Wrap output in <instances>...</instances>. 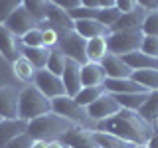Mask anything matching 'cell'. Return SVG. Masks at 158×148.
Returning a JSON list of instances; mask_svg holds the SVG:
<instances>
[{
    "instance_id": "f1b7e54d",
    "label": "cell",
    "mask_w": 158,
    "mask_h": 148,
    "mask_svg": "<svg viewBox=\"0 0 158 148\" xmlns=\"http://www.w3.org/2000/svg\"><path fill=\"white\" fill-rule=\"evenodd\" d=\"M103 93H105V87H103V85L101 87H81V91H79L73 99H75V103L79 107L85 109V107L91 105L93 101H97Z\"/></svg>"
},
{
    "instance_id": "7402d4cb",
    "label": "cell",
    "mask_w": 158,
    "mask_h": 148,
    "mask_svg": "<svg viewBox=\"0 0 158 148\" xmlns=\"http://www.w3.org/2000/svg\"><path fill=\"white\" fill-rule=\"evenodd\" d=\"M93 136H95V142L99 144V148H136L138 146L135 142H128L117 134H111V132L93 130Z\"/></svg>"
},
{
    "instance_id": "7dc6e473",
    "label": "cell",
    "mask_w": 158,
    "mask_h": 148,
    "mask_svg": "<svg viewBox=\"0 0 158 148\" xmlns=\"http://www.w3.org/2000/svg\"><path fill=\"white\" fill-rule=\"evenodd\" d=\"M136 148H146V144H138V146H136Z\"/></svg>"
},
{
    "instance_id": "d6986e66",
    "label": "cell",
    "mask_w": 158,
    "mask_h": 148,
    "mask_svg": "<svg viewBox=\"0 0 158 148\" xmlns=\"http://www.w3.org/2000/svg\"><path fill=\"white\" fill-rule=\"evenodd\" d=\"M107 79L105 69L97 61H87L81 65V85L83 87H101Z\"/></svg>"
},
{
    "instance_id": "681fc988",
    "label": "cell",
    "mask_w": 158,
    "mask_h": 148,
    "mask_svg": "<svg viewBox=\"0 0 158 148\" xmlns=\"http://www.w3.org/2000/svg\"><path fill=\"white\" fill-rule=\"evenodd\" d=\"M46 2H49V0H46Z\"/></svg>"
},
{
    "instance_id": "ee69618b",
    "label": "cell",
    "mask_w": 158,
    "mask_h": 148,
    "mask_svg": "<svg viewBox=\"0 0 158 148\" xmlns=\"http://www.w3.org/2000/svg\"><path fill=\"white\" fill-rule=\"evenodd\" d=\"M115 0H99V8H113Z\"/></svg>"
},
{
    "instance_id": "277c9868",
    "label": "cell",
    "mask_w": 158,
    "mask_h": 148,
    "mask_svg": "<svg viewBox=\"0 0 158 148\" xmlns=\"http://www.w3.org/2000/svg\"><path fill=\"white\" fill-rule=\"evenodd\" d=\"M52 111L56 113V115L67 118V121H71L75 126H81V128H89V122H93L91 118H89L85 109L79 107L75 103V99L67 97V95L52 99ZM93 125H95V122H93Z\"/></svg>"
},
{
    "instance_id": "f546056e",
    "label": "cell",
    "mask_w": 158,
    "mask_h": 148,
    "mask_svg": "<svg viewBox=\"0 0 158 148\" xmlns=\"http://www.w3.org/2000/svg\"><path fill=\"white\" fill-rule=\"evenodd\" d=\"M65 56H63L61 51H59L57 47H52L49 49V57H48V63H46V69L52 73H56V75L61 77L63 73V67H65Z\"/></svg>"
},
{
    "instance_id": "e575fe53",
    "label": "cell",
    "mask_w": 158,
    "mask_h": 148,
    "mask_svg": "<svg viewBox=\"0 0 158 148\" xmlns=\"http://www.w3.org/2000/svg\"><path fill=\"white\" fill-rule=\"evenodd\" d=\"M18 6H22V0H0V26H4L8 16Z\"/></svg>"
},
{
    "instance_id": "ac0fdd59",
    "label": "cell",
    "mask_w": 158,
    "mask_h": 148,
    "mask_svg": "<svg viewBox=\"0 0 158 148\" xmlns=\"http://www.w3.org/2000/svg\"><path fill=\"white\" fill-rule=\"evenodd\" d=\"M103 87H105L107 93H111V95H127V93H150L146 91L142 85H138L136 81H132L131 77H125V79H105V83H103Z\"/></svg>"
},
{
    "instance_id": "60d3db41",
    "label": "cell",
    "mask_w": 158,
    "mask_h": 148,
    "mask_svg": "<svg viewBox=\"0 0 158 148\" xmlns=\"http://www.w3.org/2000/svg\"><path fill=\"white\" fill-rule=\"evenodd\" d=\"M146 148H158V130H154V132H152V136L148 138Z\"/></svg>"
},
{
    "instance_id": "4dcf8cb0",
    "label": "cell",
    "mask_w": 158,
    "mask_h": 148,
    "mask_svg": "<svg viewBox=\"0 0 158 148\" xmlns=\"http://www.w3.org/2000/svg\"><path fill=\"white\" fill-rule=\"evenodd\" d=\"M46 0H22V6L32 14L38 22H44L46 18Z\"/></svg>"
},
{
    "instance_id": "5b68a950",
    "label": "cell",
    "mask_w": 158,
    "mask_h": 148,
    "mask_svg": "<svg viewBox=\"0 0 158 148\" xmlns=\"http://www.w3.org/2000/svg\"><path fill=\"white\" fill-rule=\"evenodd\" d=\"M142 39H144V34L140 30H135V32H111L107 36V47L109 53H115V56H127V53H132L136 49H140Z\"/></svg>"
},
{
    "instance_id": "603a6c76",
    "label": "cell",
    "mask_w": 158,
    "mask_h": 148,
    "mask_svg": "<svg viewBox=\"0 0 158 148\" xmlns=\"http://www.w3.org/2000/svg\"><path fill=\"white\" fill-rule=\"evenodd\" d=\"M20 56H24L36 69H44L48 63V57H49V47H46V46H40V47L20 46Z\"/></svg>"
},
{
    "instance_id": "cb8c5ba5",
    "label": "cell",
    "mask_w": 158,
    "mask_h": 148,
    "mask_svg": "<svg viewBox=\"0 0 158 148\" xmlns=\"http://www.w3.org/2000/svg\"><path fill=\"white\" fill-rule=\"evenodd\" d=\"M85 53H87V61H101L103 57L109 53L107 47V36H99V38H91L85 43Z\"/></svg>"
},
{
    "instance_id": "d4e9b609",
    "label": "cell",
    "mask_w": 158,
    "mask_h": 148,
    "mask_svg": "<svg viewBox=\"0 0 158 148\" xmlns=\"http://www.w3.org/2000/svg\"><path fill=\"white\" fill-rule=\"evenodd\" d=\"M131 79L142 85L146 91H158V69H135Z\"/></svg>"
},
{
    "instance_id": "ffe728a7",
    "label": "cell",
    "mask_w": 158,
    "mask_h": 148,
    "mask_svg": "<svg viewBox=\"0 0 158 148\" xmlns=\"http://www.w3.org/2000/svg\"><path fill=\"white\" fill-rule=\"evenodd\" d=\"M73 30L85 39L99 38V36H109V34H111V30L107 26H103L101 22H97V20H73Z\"/></svg>"
},
{
    "instance_id": "bcb514c9",
    "label": "cell",
    "mask_w": 158,
    "mask_h": 148,
    "mask_svg": "<svg viewBox=\"0 0 158 148\" xmlns=\"http://www.w3.org/2000/svg\"><path fill=\"white\" fill-rule=\"evenodd\" d=\"M154 128H156V130H158V118H156V122H154Z\"/></svg>"
},
{
    "instance_id": "484cf974",
    "label": "cell",
    "mask_w": 158,
    "mask_h": 148,
    "mask_svg": "<svg viewBox=\"0 0 158 148\" xmlns=\"http://www.w3.org/2000/svg\"><path fill=\"white\" fill-rule=\"evenodd\" d=\"M12 71H14V75H16L22 83H28V85H32L38 69L34 67V65H32V63H30L24 56H20L16 61L12 63Z\"/></svg>"
},
{
    "instance_id": "c3c4849f",
    "label": "cell",
    "mask_w": 158,
    "mask_h": 148,
    "mask_svg": "<svg viewBox=\"0 0 158 148\" xmlns=\"http://www.w3.org/2000/svg\"><path fill=\"white\" fill-rule=\"evenodd\" d=\"M0 121H2V117H0Z\"/></svg>"
},
{
    "instance_id": "8fae6325",
    "label": "cell",
    "mask_w": 158,
    "mask_h": 148,
    "mask_svg": "<svg viewBox=\"0 0 158 148\" xmlns=\"http://www.w3.org/2000/svg\"><path fill=\"white\" fill-rule=\"evenodd\" d=\"M28 130V121L24 118H2L0 121V148H4L10 140H14L20 134H26Z\"/></svg>"
},
{
    "instance_id": "7bdbcfd3",
    "label": "cell",
    "mask_w": 158,
    "mask_h": 148,
    "mask_svg": "<svg viewBox=\"0 0 158 148\" xmlns=\"http://www.w3.org/2000/svg\"><path fill=\"white\" fill-rule=\"evenodd\" d=\"M48 148H69L63 140H53V142H49V146Z\"/></svg>"
},
{
    "instance_id": "d590c367",
    "label": "cell",
    "mask_w": 158,
    "mask_h": 148,
    "mask_svg": "<svg viewBox=\"0 0 158 148\" xmlns=\"http://www.w3.org/2000/svg\"><path fill=\"white\" fill-rule=\"evenodd\" d=\"M140 51L148 53V56H152V57H158V38L156 36H144Z\"/></svg>"
},
{
    "instance_id": "4316f807",
    "label": "cell",
    "mask_w": 158,
    "mask_h": 148,
    "mask_svg": "<svg viewBox=\"0 0 158 148\" xmlns=\"http://www.w3.org/2000/svg\"><path fill=\"white\" fill-rule=\"evenodd\" d=\"M136 113L144 118V121H148L152 126H154V122L158 118V91H150V93H148V99L144 101V105L138 109Z\"/></svg>"
},
{
    "instance_id": "836d02e7",
    "label": "cell",
    "mask_w": 158,
    "mask_h": 148,
    "mask_svg": "<svg viewBox=\"0 0 158 148\" xmlns=\"http://www.w3.org/2000/svg\"><path fill=\"white\" fill-rule=\"evenodd\" d=\"M20 43H22V46H28V47L44 46V43H42V30L34 28V30H30V32H26L22 38H20Z\"/></svg>"
},
{
    "instance_id": "5bb4252c",
    "label": "cell",
    "mask_w": 158,
    "mask_h": 148,
    "mask_svg": "<svg viewBox=\"0 0 158 148\" xmlns=\"http://www.w3.org/2000/svg\"><path fill=\"white\" fill-rule=\"evenodd\" d=\"M144 18H146V10L136 6L135 10H131V12L121 14L118 20L115 22V26L111 28V32H135V30H140Z\"/></svg>"
},
{
    "instance_id": "52a82bcc",
    "label": "cell",
    "mask_w": 158,
    "mask_h": 148,
    "mask_svg": "<svg viewBox=\"0 0 158 148\" xmlns=\"http://www.w3.org/2000/svg\"><path fill=\"white\" fill-rule=\"evenodd\" d=\"M32 85H36L48 99H57V97H63V95H65L63 79L59 77V75H56V73L48 71L46 67L36 71V77H34V83H32Z\"/></svg>"
},
{
    "instance_id": "1f68e13d",
    "label": "cell",
    "mask_w": 158,
    "mask_h": 148,
    "mask_svg": "<svg viewBox=\"0 0 158 148\" xmlns=\"http://www.w3.org/2000/svg\"><path fill=\"white\" fill-rule=\"evenodd\" d=\"M118 16H121V12L113 6V8H99L97 10V22H101L103 26H107L109 30H111L113 26H115V22L118 20Z\"/></svg>"
},
{
    "instance_id": "f35d334b",
    "label": "cell",
    "mask_w": 158,
    "mask_h": 148,
    "mask_svg": "<svg viewBox=\"0 0 158 148\" xmlns=\"http://www.w3.org/2000/svg\"><path fill=\"white\" fill-rule=\"evenodd\" d=\"M115 8L121 14H127L136 8V0H115Z\"/></svg>"
},
{
    "instance_id": "6da1fadb",
    "label": "cell",
    "mask_w": 158,
    "mask_h": 148,
    "mask_svg": "<svg viewBox=\"0 0 158 148\" xmlns=\"http://www.w3.org/2000/svg\"><path fill=\"white\" fill-rule=\"evenodd\" d=\"M95 130L111 132V134H117L128 142H135V144H146L156 128L148 121H144L136 111L121 109L113 117L95 122Z\"/></svg>"
},
{
    "instance_id": "d6a6232c",
    "label": "cell",
    "mask_w": 158,
    "mask_h": 148,
    "mask_svg": "<svg viewBox=\"0 0 158 148\" xmlns=\"http://www.w3.org/2000/svg\"><path fill=\"white\" fill-rule=\"evenodd\" d=\"M140 32L144 36H156L158 38V10L146 12V18L140 26Z\"/></svg>"
},
{
    "instance_id": "ba28073f",
    "label": "cell",
    "mask_w": 158,
    "mask_h": 148,
    "mask_svg": "<svg viewBox=\"0 0 158 148\" xmlns=\"http://www.w3.org/2000/svg\"><path fill=\"white\" fill-rule=\"evenodd\" d=\"M85 111H87V115L93 122H99V121H105V118L113 117L115 113H118L121 111V105L117 103L115 95L105 91L97 101H93L89 107H85Z\"/></svg>"
},
{
    "instance_id": "b9f144b4",
    "label": "cell",
    "mask_w": 158,
    "mask_h": 148,
    "mask_svg": "<svg viewBox=\"0 0 158 148\" xmlns=\"http://www.w3.org/2000/svg\"><path fill=\"white\" fill-rule=\"evenodd\" d=\"M81 2V6H85V8H99V0H79Z\"/></svg>"
},
{
    "instance_id": "7c38bea8",
    "label": "cell",
    "mask_w": 158,
    "mask_h": 148,
    "mask_svg": "<svg viewBox=\"0 0 158 148\" xmlns=\"http://www.w3.org/2000/svg\"><path fill=\"white\" fill-rule=\"evenodd\" d=\"M18 97H20V89L10 85L0 87V117L2 118L18 117Z\"/></svg>"
},
{
    "instance_id": "8992f818",
    "label": "cell",
    "mask_w": 158,
    "mask_h": 148,
    "mask_svg": "<svg viewBox=\"0 0 158 148\" xmlns=\"http://www.w3.org/2000/svg\"><path fill=\"white\" fill-rule=\"evenodd\" d=\"M85 43L87 39L81 38L75 30H65V32H59L57 38V49L63 53L67 59H73V61L87 63V53H85Z\"/></svg>"
},
{
    "instance_id": "8d00e7d4",
    "label": "cell",
    "mask_w": 158,
    "mask_h": 148,
    "mask_svg": "<svg viewBox=\"0 0 158 148\" xmlns=\"http://www.w3.org/2000/svg\"><path fill=\"white\" fill-rule=\"evenodd\" d=\"M32 144H34V140L28 134H20L14 140H10L4 148H32Z\"/></svg>"
},
{
    "instance_id": "2e32d148",
    "label": "cell",
    "mask_w": 158,
    "mask_h": 148,
    "mask_svg": "<svg viewBox=\"0 0 158 148\" xmlns=\"http://www.w3.org/2000/svg\"><path fill=\"white\" fill-rule=\"evenodd\" d=\"M99 63L105 69L109 79H125V77H131L132 73V69L125 63V59L121 56H115V53H107Z\"/></svg>"
},
{
    "instance_id": "3957f363",
    "label": "cell",
    "mask_w": 158,
    "mask_h": 148,
    "mask_svg": "<svg viewBox=\"0 0 158 148\" xmlns=\"http://www.w3.org/2000/svg\"><path fill=\"white\" fill-rule=\"evenodd\" d=\"M46 113H52V99H48L36 85H26L20 89L18 97V117L24 121H32Z\"/></svg>"
},
{
    "instance_id": "44dd1931",
    "label": "cell",
    "mask_w": 158,
    "mask_h": 148,
    "mask_svg": "<svg viewBox=\"0 0 158 148\" xmlns=\"http://www.w3.org/2000/svg\"><path fill=\"white\" fill-rule=\"evenodd\" d=\"M123 59H125V63L132 69V71H135V69H158V57L142 53L140 49L123 56Z\"/></svg>"
},
{
    "instance_id": "7a4b0ae2",
    "label": "cell",
    "mask_w": 158,
    "mask_h": 148,
    "mask_svg": "<svg viewBox=\"0 0 158 148\" xmlns=\"http://www.w3.org/2000/svg\"><path fill=\"white\" fill-rule=\"evenodd\" d=\"M71 128H75L71 121L56 115V113H46V115L32 118L28 121V130L26 134L32 140H46V142H53V140H61Z\"/></svg>"
},
{
    "instance_id": "f6af8a7d",
    "label": "cell",
    "mask_w": 158,
    "mask_h": 148,
    "mask_svg": "<svg viewBox=\"0 0 158 148\" xmlns=\"http://www.w3.org/2000/svg\"><path fill=\"white\" fill-rule=\"evenodd\" d=\"M49 146V142H46V140H34V144H32V148H48Z\"/></svg>"
},
{
    "instance_id": "9a60e30c",
    "label": "cell",
    "mask_w": 158,
    "mask_h": 148,
    "mask_svg": "<svg viewBox=\"0 0 158 148\" xmlns=\"http://www.w3.org/2000/svg\"><path fill=\"white\" fill-rule=\"evenodd\" d=\"M20 38H16L6 26H0V56L8 63H14L20 57Z\"/></svg>"
},
{
    "instance_id": "74e56055",
    "label": "cell",
    "mask_w": 158,
    "mask_h": 148,
    "mask_svg": "<svg viewBox=\"0 0 158 148\" xmlns=\"http://www.w3.org/2000/svg\"><path fill=\"white\" fill-rule=\"evenodd\" d=\"M49 2H53L56 6H59L61 10H65V12H71V10H75V8L81 6L79 0H49Z\"/></svg>"
},
{
    "instance_id": "9c48e42d",
    "label": "cell",
    "mask_w": 158,
    "mask_h": 148,
    "mask_svg": "<svg viewBox=\"0 0 158 148\" xmlns=\"http://www.w3.org/2000/svg\"><path fill=\"white\" fill-rule=\"evenodd\" d=\"M38 24H40V22L28 12L26 8H24V6H18V8L8 16V20L4 22V26H6L16 38H22L26 32H30V30H34V28H38Z\"/></svg>"
},
{
    "instance_id": "30bf717a",
    "label": "cell",
    "mask_w": 158,
    "mask_h": 148,
    "mask_svg": "<svg viewBox=\"0 0 158 148\" xmlns=\"http://www.w3.org/2000/svg\"><path fill=\"white\" fill-rule=\"evenodd\" d=\"M63 79V87H65V95L67 97H75L81 91V63L73 61V59H65V67L61 73Z\"/></svg>"
},
{
    "instance_id": "e0dca14e",
    "label": "cell",
    "mask_w": 158,
    "mask_h": 148,
    "mask_svg": "<svg viewBox=\"0 0 158 148\" xmlns=\"http://www.w3.org/2000/svg\"><path fill=\"white\" fill-rule=\"evenodd\" d=\"M44 22L48 26L56 28L57 32H65V30H73V20L69 18V14L65 10H61L59 6H56L53 2H48L46 4V18Z\"/></svg>"
},
{
    "instance_id": "83f0119b",
    "label": "cell",
    "mask_w": 158,
    "mask_h": 148,
    "mask_svg": "<svg viewBox=\"0 0 158 148\" xmlns=\"http://www.w3.org/2000/svg\"><path fill=\"white\" fill-rule=\"evenodd\" d=\"M115 99H117L118 105H121V109L138 111L148 99V93H127V95H115Z\"/></svg>"
},
{
    "instance_id": "ab89813d",
    "label": "cell",
    "mask_w": 158,
    "mask_h": 148,
    "mask_svg": "<svg viewBox=\"0 0 158 148\" xmlns=\"http://www.w3.org/2000/svg\"><path fill=\"white\" fill-rule=\"evenodd\" d=\"M136 6L144 8L146 12H152V10H158V0H136Z\"/></svg>"
},
{
    "instance_id": "4fadbf2b",
    "label": "cell",
    "mask_w": 158,
    "mask_h": 148,
    "mask_svg": "<svg viewBox=\"0 0 158 148\" xmlns=\"http://www.w3.org/2000/svg\"><path fill=\"white\" fill-rule=\"evenodd\" d=\"M69 148H99V144L95 142L93 136V128H81L75 126L61 138Z\"/></svg>"
}]
</instances>
